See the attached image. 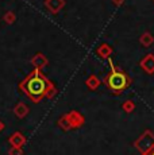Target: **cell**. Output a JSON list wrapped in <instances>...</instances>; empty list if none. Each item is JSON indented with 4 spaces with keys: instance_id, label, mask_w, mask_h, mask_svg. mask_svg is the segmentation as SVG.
<instances>
[{
    "instance_id": "1",
    "label": "cell",
    "mask_w": 154,
    "mask_h": 155,
    "mask_svg": "<svg viewBox=\"0 0 154 155\" xmlns=\"http://www.w3.org/2000/svg\"><path fill=\"white\" fill-rule=\"evenodd\" d=\"M49 86H50V84L46 81V78H43V77L38 73V70H35L32 74H30V76L20 84L22 91L25 92L32 101H35V103L41 101L46 96V92H47V89H49Z\"/></svg>"
},
{
    "instance_id": "2",
    "label": "cell",
    "mask_w": 154,
    "mask_h": 155,
    "mask_svg": "<svg viewBox=\"0 0 154 155\" xmlns=\"http://www.w3.org/2000/svg\"><path fill=\"white\" fill-rule=\"evenodd\" d=\"M107 85L116 94H119L120 92L124 91L130 85V78L123 71H112L107 77Z\"/></svg>"
},
{
    "instance_id": "3",
    "label": "cell",
    "mask_w": 154,
    "mask_h": 155,
    "mask_svg": "<svg viewBox=\"0 0 154 155\" xmlns=\"http://www.w3.org/2000/svg\"><path fill=\"white\" fill-rule=\"evenodd\" d=\"M135 147H137L142 154L149 153V151L154 147V135L150 132V131H146V132L135 142Z\"/></svg>"
},
{
    "instance_id": "4",
    "label": "cell",
    "mask_w": 154,
    "mask_h": 155,
    "mask_svg": "<svg viewBox=\"0 0 154 155\" xmlns=\"http://www.w3.org/2000/svg\"><path fill=\"white\" fill-rule=\"evenodd\" d=\"M8 142H10V144L12 146V147H19V148H22V146L26 143V138L23 136L22 132H14L12 135L10 136Z\"/></svg>"
},
{
    "instance_id": "5",
    "label": "cell",
    "mask_w": 154,
    "mask_h": 155,
    "mask_svg": "<svg viewBox=\"0 0 154 155\" xmlns=\"http://www.w3.org/2000/svg\"><path fill=\"white\" fill-rule=\"evenodd\" d=\"M66 119L69 120L70 127H80L82 123H84V117H82L80 113L77 112H70L66 115Z\"/></svg>"
},
{
    "instance_id": "6",
    "label": "cell",
    "mask_w": 154,
    "mask_h": 155,
    "mask_svg": "<svg viewBox=\"0 0 154 155\" xmlns=\"http://www.w3.org/2000/svg\"><path fill=\"white\" fill-rule=\"evenodd\" d=\"M14 113H15L16 117L23 119L28 113V107L25 103H18L15 105V108H14Z\"/></svg>"
},
{
    "instance_id": "7",
    "label": "cell",
    "mask_w": 154,
    "mask_h": 155,
    "mask_svg": "<svg viewBox=\"0 0 154 155\" xmlns=\"http://www.w3.org/2000/svg\"><path fill=\"white\" fill-rule=\"evenodd\" d=\"M46 5L52 12H58L64 5V0H46Z\"/></svg>"
},
{
    "instance_id": "8",
    "label": "cell",
    "mask_w": 154,
    "mask_h": 155,
    "mask_svg": "<svg viewBox=\"0 0 154 155\" xmlns=\"http://www.w3.org/2000/svg\"><path fill=\"white\" fill-rule=\"evenodd\" d=\"M141 65L147 73H153L154 71V55H147L146 58L142 61Z\"/></svg>"
},
{
    "instance_id": "9",
    "label": "cell",
    "mask_w": 154,
    "mask_h": 155,
    "mask_svg": "<svg viewBox=\"0 0 154 155\" xmlns=\"http://www.w3.org/2000/svg\"><path fill=\"white\" fill-rule=\"evenodd\" d=\"M32 64H34L35 66L39 69V68H42V66H45V65H46V58H45V57H42L41 54H38V55L34 57V59H32Z\"/></svg>"
},
{
    "instance_id": "10",
    "label": "cell",
    "mask_w": 154,
    "mask_h": 155,
    "mask_svg": "<svg viewBox=\"0 0 154 155\" xmlns=\"http://www.w3.org/2000/svg\"><path fill=\"white\" fill-rule=\"evenodd\" d=\"M87 85L89 86L91 89H96L97 86L100 85V82H99V80H97L96 77H95V76H92V77H89V78L87 80Z\"/></svg>"
},
{
    "instance_id": "11",
    "label": "cell",
    "mask_w": 154,
    "mask_h": 155,
    "mask_svg": "<svg viewBox=\"0 0 154 155\" xmlns=\"http://www.w3.org/2000/svg\"><path fill=\"white\" fill-rule=\"evenodd\" d=\"M141 42H142V45H145V46H149V45H152V42H153V37L149 32H146V34H143L141 37Z\"/></svg>"
},
{
    "instance_id": "12",
    "label": "cell",
    "mask_w": 154,
    "mask_h": 155,
    "mask_svg": "<svg viewBox=\"0 0 154 155\" xmlns=\"http://www.w3.org/2000/svg\"><path fill=\"white\" fill-rule=\"evenodd\" d=\"M4 22H7L8 25L14 23V22H15V14L11 12V11H10V12H7V14L4 15Z\"/></svg>"
},
{
    "instance_id": "13",
    "label": "cell",
    "mask_w": 154,
    "mask_h": 155,
    "mask_svg": "<svg viewBox=\"0 0 154 155\" xmlns=\"http://www.w3.org/2000/svg\"><path fill=\"white\" fill-rule=\"evenodd\" d=\"M134 108H135V104L132 103L131 100L126 101V103L123 104V109H124V111H126V112H131V111H132V109H134Z\"/></svg>"
},
{
    "instance_id": "14",
    "label": "cell",
    "mask_w": 154,
    "mask_h": 155,
    "mask_svg": "<svg viewBox=\"0 0 154 155\" xmlns=\"http://www.w3.org/2000/svg\"><path fill=\"white\" fill-rule=\"evenodd\" d=\"M58 124H60L64 130H69V128H70V123H69V120L66 119V116H64V117L58 121Z\"/></svg>"
},
{
    "instance_id": "15",
    "label": "cell",
    "mask_w": 154,
    "mask_h": 155,
    "mask_svg": "<svg viewBox=\"0 0 154 155\" xmlns=\"http://www.w3.org/2000/svg\"><path fill=\"white\" fill-rule=\"evenodd\" d=\"M8 155H23V150L19 147H12L8 151Z\"/></svg>"
},
{
    "instance_id": "16",
    "label": "cell",
    "mask_w": 154,
    "mask_h": 155,
    "mask_svg": "<svg viewBox=\"0 0 154 155\" xmlns=\"http://www.w3.org/2000/svg\"><path fill=\"white\" fill-rule=\"evenodd\" d=\"M143 155H154V147H153L152 150L149 151V153H146V154H143Z\"/></svg>"
},
{
    "instance_id": "17",
    "label": "cell",
    "mask_w": 154,
    "mask_h": 155,
    "mask_svg": "<svg viewBox=\"0 0 154 155\" xmlns=\"http://www.w3.org/2000/svg\"><path fill=\"white\" fill-rule=\"evenodd\" d=\"M3 130H4V123H3V121L0 120V132H2Z\"/></svg>"
}]
</instances>
